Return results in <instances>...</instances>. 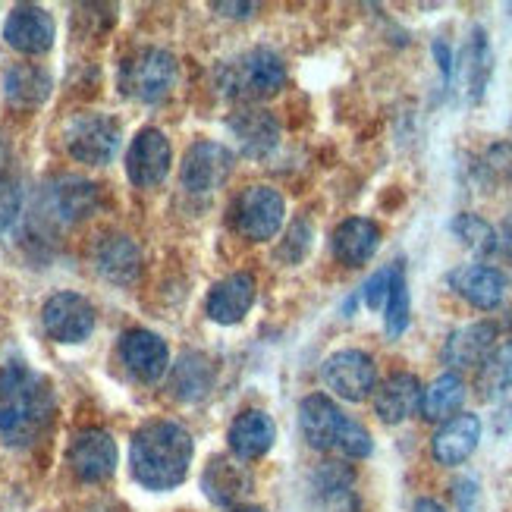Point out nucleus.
Wrapping results in <instances>:
<instances>
[{"mask_svg": "<svg viewBox=\"0 0 512 512\" xmlns=\"http://www.w3.org/2000/svg\"><path fill=\"white\" fill-rule=\"evenodd\" d=\"M44 333L63 346H79L95 330V305L79 293H54L41 308Z\"/></svg>", "mask_w": 512, "mask_h": 512, "instance_id": "6e6552de", "label": "nucleus"}, {"mask_svg": "<svg viewBox=\"0 0 512 512\" xmlns=\"http://www.w3.org/2000/svg\"><path fill=\"white\" fill-rule=\"evenodd\" d=\"M120 139H123L120 123L107 114H98V110L76 114L63 129L66 154L88 167H104L114 161L120 151Z\"/></svg>", "mask_w": 512, "mask_h": 512, "instance_id": "39448f33", "label": "nucleus"}, {"mask_svg": "<svg viewBox=\"0 0 512 512\" xmlns=\"http://www.w3.org/2000/svg\"><path fill=\"white\" fill-rule=\"evenodd\" d=\"M337 450L349 459H368L371 450H374V440L368 434V428L362 425V421H355L346 415L343 428H340V437H337Z\"/></svg>", "mask_w": 512, "mask_h": 512, "instance_id": "473e14b6", "label": "nucleus"}, {"mask_svg": "<svg viewBox=\"0 0 512 512\" xmlns=\"http://www.w3.org/2000/svg\"><path fill=\"white\" fill-rule=\"evenodd\" d=\"M497 333L500 330L494 321H475V324L453 330L447 343H443V362L453 371L478 368L487 359V352L497 346Z\"/></svg>", "mask_w": 512, "mask_h": 512, "instance_id": "4be33fe9", "label": "nucleus"}, {"mask_svg": "<svg viewBox=\"0 0 512 512\" xmlns=\"http://www.w3.org/2000/svg\"><path fill=\"white\" fill-rule=\"evenodd\" d=\"M117 459H120V453H117L114 437L101 428L79 431L70 443V453H66V462H70L73 475L85 484L107 481L117 472Z\"/></svg>", "mask_w": 512, "mask_h": 512, "instance_id": "9b49d317", "label": "nucleus"}, {"mask_svg": "<svg viewBox=\"0 0 512 512\" xmlns=\"http://www.w3.org/2000/svg\"><path fill=\"white\" fill-rule=\"evenodd\" d=\"M509 327H512V315H509Z\"/></svg>", "mask_w": 512, "mask_h": 512, "instance_id": "ea45409f", "label": "nucleus"}, {"mask_svg": "<svg viewBox=\"0 0 512 512\" xmlns=\"http://www.w3.org/2000/svg\"><path fill=\"white\" fill-rule=\"evenodd\" d=\"M4 95L13 107H38L51 95V76L35 63H16L4 73Z\"/></svg>", "mask_w": 512, "mask_h": 512, "instance_id": "cd10ccee", "label": "nucleus"}, {"mask_svg": "<svg viewBox=\"0 0 512 512\" xmlns=\"http://www.w3.org/2000/svg\"><path fill=\"white\" fill-rule=\"evenodd\" d=\"M176 76H180V66H176V57L164 48H142L136 54H129L120 63V92L132 101L142 104H154L164 101L173 85Z\"/></svg>", "mask_w": 512, "mask_h": 512, "instance_id": "20e7f679", "label": "nucleus"}, {"mask_svg": "<svg viewBox=\"0 0 512 512\" xmlns=\"http://www.w3.org/2000/svg\"><path fill=\"white\" fill-rule=\"evenodd\" d=\"M277 440V425L274 418L261 412V409H246L233 418V425L227 431V443H230V453L242 462H252L271 453Z\"/></svg>", "mask_w": 512, "mask_h": 512, "instance_id": "aec40b11", "label": "nucleus"}, {"mask_svg": "<svg viewBox=\"0 0 512 512\" xmlns=\"http://www.w3.org/2000/svg\"><path fill=\"white\" fill-rule=\"evenodd\" d=\"M120 359L136 381L154 384L170 368V349L158 333H151L145 327H132L120 337Z\"/></svg>", "mask_w": 512, "mask_h": 512, "instance_id": "ddd939ff", "label": "nucleus"}, {"mask_svg": "<svg viewBox=\"0 0 512 512\" xmlns=\"http://www.w3.org/2000/svg\"><path fill=\"white\" fill-rule=\"evenodd\" d=\"M308 246H311V227L305 224V220H296V224L289 227V233H286V242H283V249H280V258H283L286 264H296V261L305 258Z\"/></svg>", "mask_w": 512, "mask_h": 512, "instance_id": "c9c22d12", "label": "nucleus"}, {"mask_svg": "<svg viewBox=\"0 0 512 512\" xmlns=\"http://www.w3.org/2000/svg\"><path fill=\"white\" fill-rule=\"evenodd\" d=\"M453 73L459 76L465 101L478 104L484 98L487 82H491V73H494V54H491V44H487L484 29H475L472 38L465 41L459 63H453Z\"/></svg>", "mask_w": 512, "mask_h": 512, "instance_id": "b1692460", "label": "nucleus"}, {"mask_svg": "<svg viewBox=\"0 0 512 512\" xmlns=\"http://www.w3.org/2000/svg\"><path fill=\"white\" fill-rule=\"evenodd\" d=\"M421 381L409 371H396L387 381L374 387V415L384 425H403L412 415H418L421 406Z\"/></svg>", "mask_w": 512, "mask_h": 512, "instance_id": "dca6fc26", "label": "nucleus"}, {"mask_svg": "<svg viewBox=\"0 0 512 512\" xmlns=\"http://www.w3.org/2000/svg\"><path fill=\"white\" fill-rule=\"evenodd\" d=\"M409 315H412V299H409V283H406V271L403 264L396 267L390 293L384 302V330L390 340H399L409 330Z\"/></svg>", "mask_w": 512, "mask_h": 512, "instance_id": "7c9ffc66", "label": "nucleus"}, {"mask_svg": "<svg viewBox=\"0 0 512 512\" xmlns=\"http://www.w3.org/2000/svg\"><path fill=\"white\" fill-rule=\"evenodd\" d=\"M286 85V66L271 48H252L217 70V88L230 101H267Z\"/></svg>", "mask_w": 512, "mask_h": 512, "instance_id": "7ed1b4c3", "label": "nucleus"}, {"mask_svg": "<svg viewBox=\"0 0 512 512\" xmlns=\"http://www.w3.org/2000/svg\"><path fill=\"white\" fill-rule=\"evenodd\" d=\"M57 399L51 381L22 362L0 365V440L32 447L51 428Z\"/></svg>", "mask_w": 512, "mask_h": 512, "instance_id": "f257e3e1", "label": "nucleus"}, {"mask_svg": "<svg viewBox=\"0 0 512 512\" xmlns=\"http://www.w3.org/2000/svg\"><path fill=\"white\" fill-rule=\"evenodd\" d=\"M343 409L333 403L330 396L324 393H311L302 399L299 406V428H302V437L311 450H337V437H340V428H343Z\"/></svg>", "mask_w": 512, "mask_h": 512, "instance_id": "2eb2a0df", "label": "nucleus"}, {"mask_svg": "<svg viewBox=\"0 0 512 512\" xmlns=\"http://www.w3.org/2000/svg\"><path fill=\"white\" fill-rule=\"evenodd\" d=\"M324 384L346 403H362L377 387V365L362 349H337L324 359Z\"/></svg>", "mask_w": 512, "mask_h": 512, "instance_id": "0eeeda50", "label": "nucleus"}, {"mask_svg": "<svg viewBox=\"0 0 512 512\" xmlns=\"http://www.w3.org/2000/svg\"><path fill=\"white\" fill-rule=\"evenodd\" d=\"M95 261H98L101 277H107L110 283H117V286L136 283L139 274H142V252H139L136 242H132L129 236H123V233L101 239Z\"/></svg>", "mask_w": 512, "mask_h": 512, "instance_id": "393cba45", "label": "nucleus"}, {"mask_svg": "<svg viewBox=\"0 0 512 512\" xmlns=\"http://www.w3.org/2000/svg\"><path fill=\"white\" fill-rule=\"evenodd\" d=\"M286 220V202L274 186H249L233 205V227L252 242L274 239Z\"/></svg>", "mask_w": 512, "mask_h": 512, "instance_id": "423d86ee", "label": "nucleus"}, {"mask_svg": "<svg viewBox=\"0 0 512 512\" xmlns=\"http://www.w3.org/2000/svg\"><path fill=\"white\" fill-rule=\"evenodd\" d=\"M475 390L484 403H494L512 390V340H503L487 352L475 374Z\"/></svg>", "mask_w": 512, "mask_h": 512, "instance_id": "c85d7f7f", "label": "nucleus"}, {"mask_svg": "<svg viewBox=\"0 0 512 512\" xmlns=\"http://www.w3.org/2000/svg\"><path fill=\"white\" fill-rule=\"evenodd\" d=\"M450 286L456 296L465 299L478 311H494L503 305L506 296V277L491 264H462L450 274Z\"/></svg>", "mask_w": 512, "mask_h": 512, "instance_id": "a211bd4d", "label": "nucleus"}, {"mask_svg": "<svg viewBox=\"0 0 512 512\" xmlns=\"http://www.w3.org/2000/svg\"><path fill=\"white\" fill-rule=\"evenodd\" d=\"M333 258L346 267H365L381 249V227L368 217H349L330 236Z\"/></svg>", "mask_w": 512, "mask_h": 512, "instance_id": "5701e85b", "label": "nucleus"}, {"mask_svg": "<svg viewBox=\"0 0 512 512\" xmlns=\"http://www.w3.org/2000/svg\"><path fill=\"white\" fill-rule=\"evenodd\" d=\"M101 205V189L82 176H63L51 189V208L63 224H79L88 214H95Z\"/></svg>", "mask_w": 512, "mask_h": 512, "instance_id": "a878e982", "label": "nucleus"}, {"mask_svg": "<svg viewBox=\"0 0 512 512\" xmlns=\"http://www.w3.org/2000/svg\"><path fill=\"white\" fill-rule=\"evenodd\" d=\"M173 164V148L170 139L161 129H139L126 151V176L136 189H154L167 180Z\"/></svg>", "mask_w": 512, "mask_h": 512, "instance_id": "1a4fd4ad", "label": "nucleus"}, {"mask_svg": "<svg viewBox=\"0 0 512 512\" xmlns=\"http://www.w3.org/2000/svg\"><path fill=\"white\" fill-rule=\"evenodd\" d=\"M450 230L456 233V239L462 242L465 249H472L478 255H491V252L500 249L497 230L487 224L484 217H478V214H459V217H453Z\"/></svg>", "mask_w": 512, "mask_h": 512, "instance_id": "2f4dec72", "label": "nucleus"}, {"mask_svg": "<svg viewBox=\"0 0 512 512\" xmlns=\"http://www.w3.org/2000/svg\"><path fill=\"white\" fill-rule=\"evenodd\" d=\"M230 512H267V509H261V506H252V503H239V506H233Z\"/></svg>", "mask_w": 512, "mask_h": 512, "instance_id": "58836bf2", "label": "nucleus"}, {"mask_svg": "<svg viewBox=\"0 0 512 512\" xmlns=\"http://www.w3.org/2000/svg\"><path fill=\"white\" fill-rule=\"evenodd\" d=\"M412 512H447V509H443V506H440L437 500H431V497H421V500H415Z\"/></svg>", "mask_w": 512, "mask_h": 512, "instance_id": "4c0bfd02", "label": "nucleus"}, {"mask_svg": "<svg viewBox=\"0 0 512 512\" xmlns=\"http://www.w3.org/2000/svg\"><path fill=\"white\" fill-rule=\"evenodd\" d=\"M214 384V362L202 352H186L180 362L173 365V390L186 403H195L211 393Z\"/></svg>", "mask_w": 512, "mask_h": 512, "instance_id": "c756f323", "label": "nucleus"}, {"mask_svg": "<svg viewBox=\"0 0 512 512\" xmlns=\"http://www.w3.org/2000/svg\"><path fill=\"white\" fill-rule=\"evenodd\" d=\"M233 139L239 142L246 158H267L277 145H280V123L271 110L261 107H242L227 120Z\"/></svg>", "mask_w": 512, "mask_h": 512, "instance_id": "f3484780", "label": "nucleus"}, {"mask_svg": "<svg viewBox=\"0 0 512 512\" xmlns=\"http://www.w3.org/2000/svg\"><path fill=\"white\" fill-rule=\"evenodd\" d=\"M19 205H22V195L19 186L10 180V176L0 173V233L10 230L19 217Z\"/></svg>", "mask_w": 512, "mask_h": 512, "instance_id": "f704fd0d", "label": "nucleus"}, {"mask_svg": "<svg viewBox=\"0 0 512 512\" xmlns=\"http://www.w3.org/2000/svg\"><path fill=\"white\" fill-rule=\"evenodd\" d=\"M54 38H57V22L38 4H19L4 19V41L26 57L48 54L54 48Z\"/></svg>", "mask_w": 512, "mask_h": 512, "instance_id": "f8f14e48", "label": "nucleus"}, {"mask_svg": "<svg viewBox=\"0 0 512 512\" xmlns=\"http://www.w3.org/2000/svg\"><path fill=\"white\" fill-rule=\"evenodd\" d=\"M195 456L192 434L176 421L158 418L142 425L129 443V469L145 491H173L189 475Z\"/></svg>", "mask_w": 512, "mask_h": 512, "instance_id": "f03ea898", "label": "nucleus"}, {"mask_svg": "<svg viewBox=\"0 0 512 512\" xmlns=\"http://www.w3.org/2000/svg\"><path fill=\"white\" fill-rule=\"evenodd\" d=\"M465 403V384L456 371H447L434 377V381L421 390V406H418V415L425 421H450L453 415H459Z\"/></svg>", "mask_w": 512, "mask_h": 512, "instance_id": "bb28decb", "label": "nucleus"}, {"mask_svg": "<svg viewBox=\"0 0 512 512\" xmlns=\"http://www.w3.org/2000/svg\"><path fill=\"white\" fill-rule=\"evenodd\" d=\"M396 267H399V264L381 267V271L371 274V277H368V283L362 286V299H365V305H368L371 311L384 308L387 293H390V283H393V274H396Z\"/></svg>", "mask_w": 512, "mask_h": 512, "instance_id": "72a5a7b5", "label": "nucleus"}, {"mask_svg": "<svg viewBox=\"0 0 512 512\" xmlns=\"http://www.w3.org/2000/svg\"><path fill=\"white\" fill-rule=\"evenodd\" d=\"M202 491L217 506H239L252 491V475L236 456H211L202 472Z\"/></svg>", "mask_w": 512, "mask_h": 512, "instance_id": "412c9836", "label": "nucleus"}, {"mask_svg": "<svg viewBox=\"0 0 512 512\" xmlns=\"http://www.w3.org/2000/svg\"><path fill=\"white\" fill-rule=\"evenodd\" d=\"M217 10L220 13H227V16H249L252 10H255V4H217Z\"/></svg>", "mask_w": 512, "mask_h": 512, "instance_id": "e433bc0d", "label": "nucleus"}, {"mask_svg": "<svg viewBox=\"0 0 512 512\" xmlns=\"http://www.w3.org/2000/svg\"><path fill=\"white\" fill-rule=\"evenodd\" d=\"M233 173V151L220 142L202 139L195 142L180 167V180L183 189L192 195H208L227 183V176Z\"/></svg>", "mask_w": 512, "mask_h": 512, "instance_id": "9d476101", "label": "nucleus"}, {"mask_svg": "<svg viewBox=\"0 0 512 512\" xmlns=\"http://www.w3.org/2000/svg\"><path fill=\"white\" fill-rule=\"evenodd\" d=\"M478 443H481V418L472 412H459L437 428L431 440V453L437 465L453 469V465H462L478 450Z\"/></svg>", "mask_w": 512, "mask_h": 512, "instance_id": "6ab92c4d", "label": "nucleus"}, {"mask_svg": "<svg viewBox=\"0 0 512 512\" xmlns=\"http://www.w3.org/2000/svg\"><path fill=\"white\" fill-rule=\"evenodd\" d=\"M255 296H258V286H255V277L249 271L230 274V277L217 280L211 286V293L205 299V315L214 324L233 327L239 321H246V315L255 305Z\"/></svg>", "mask_w": 512, "mask_h": 512, "instance_id": "4468645a", "label": "nucleus"}]
</instances>
